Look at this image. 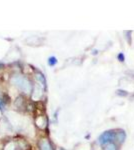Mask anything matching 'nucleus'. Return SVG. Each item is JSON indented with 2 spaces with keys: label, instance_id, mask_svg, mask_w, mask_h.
Here are the masks:
<instances>
[{
  "label": "nucleus",
  "instance_id": "2",
  "mask_svg": "<svg viewBox=\"0 0 134 150\" xmlns=\"http://www.w3.org/2000/svg\"><path fill=\"white\" fill-rule=\"evenodd\" d=\"M115 137H116L117 141H118L119 143H123L124 140H125V138H126V133H125V131L122 130V129L117 130L116 132H115Z\"/></svg>",
  "mask_w": 134,
  "mask_h": 150
},
{
  "label": "nucleus",
  "instance_id": "5",
  "mask_svg": "<svg viewBox=\"0 0 134 150\" xmlns=\"http://www.w3.org/2000/svg\"><path fill=\"white\" fill-rule=\"evenodd\" d=\"M56 62H57V60H56L55 57H50V58H49V65L53 66V65L56 64Z\"/></svg>",
  "mask_w": 134,
  "mask_h": 150
},
{
  "label": "nucleus",
  "instance_id": "4",
  "mask_svg": "<svg viewBox=\"0 0 134 150\" xmlns=\"http://www.w3.org/2000/svg\"><path fill=\"white\" fill-rule=\"evenodd\" d=\"M116 94L119 95V96H122V97H124V96H127L128 93L126 92V91H123V90H117L116 91Z\"/></svg>",
  "mask_w": 134,
  "mask_h": 150
},
{
  "label": "nucleus",
  "instance_id": "1",
  "mask_svg": "<svg viewBox=\"0 0 134 150\" xmlns=\"http://www.w3.org/2000/svg\"><path fill=\"white\" fill-rule=\"evenodd\" d=\"M114 137H115V132L113 130L105 131V132L103 133V134H101V136L99 137V143L101 145L111 143L112 140L114 139Z\"/></svg>",
  "mask_w": 134,
  "mask_h": 150
},
{
  "label": "nucleus",
  "instance_id": "6",
  "mask_svg": "<svg viewBox=\"0 0 134 150\" xmlns=\"http://www.w3.org/2000/svg\"><path fill=\"white\" fill-rule=\"evenodd\" d=\"M117 59H118L120 62H123L124 60H125V57H124V54H123V53H119V54L117 55Z\"/></svg>",
  "mask_w": 134,
  "mask_h": 150
},
{
  "label": "nucleus",
  "instance_id": "3",
  "mask_svg": "<svg viewBox=\"0 0 134 150\" xmlns=\"http://www.w3.org/2000/svg\"><path fill=\"white\" fill-rule=\"evenodd\" d=\"M104 150H117V147L114 143L111 142V143L106 144V146L104 147Z\"/></svg>",
  "mask_w": 134,
  "mask_h": 150
}]
</instances>
